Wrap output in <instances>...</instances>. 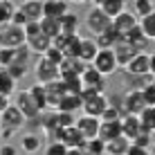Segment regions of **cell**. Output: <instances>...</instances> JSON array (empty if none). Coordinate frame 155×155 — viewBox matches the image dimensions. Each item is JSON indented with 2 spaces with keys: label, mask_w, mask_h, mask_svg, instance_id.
Returning <instances> with one entry per match:
<instances>
[{
  "label": "cell",
  "mask_w": 155,
  "mask_h": 155,
  "mask_svg": "<svg viewBox=\"0 0 155 155\" xmlns=\"http://www.w3.org/2000/svg\"><path fill=\"white\" fill-rule=\"evenodd\" d=\"M110 25H113V20L101 12V7H92L88 14H85V27H88V31H90L92 36L104 34Z\"/></svg>",
  "instance_id": "cell-1"
},
{
  "label": "cell",
  "mask_w": 155,
  "mask_h": 155,
  "mask_svg": "<svg viewBox=\"0 0 155 155\" xmlns=\"http://www.w3.org/2000/svg\"><path fill=\"white\" fill-rule=\"evenodd\" d=\"M90 65H92L99 74H104V77H110V74H115L117 70H119L113 50H99L97 56H94V61L90 63Z\"/></svg>",
  "instance_id": "cell-2"
},
{
  "label": "cell",
  "mask_w": 155,
  "mask_h": 155,
  "mask_svg": "<svg viewBox=\"0 0 155 155\" xmlns=\"http://www.w3.org/2000/svg\"><path fill=\"white\" fill-rule=\"evenodd\" d=\"M14 106L23 113L25 119H38V115H41V110H38V106H36V101L34 97L29 94V90H20V92H16V97H14Z\"/></svg>",
  "instance_id": "cell-3"
},
{
  "label": "cell",
  "mask_w": 155,
  "mask_h": 155,
  "mask_svg": "<svg viewBox=\"0 0 155 155\" xmlns=\"http://www.w3.org/2000/svg\"><path fill=\"white\" fill-rule=\"evenodd\" d=\"M34 74H36V83H43V85L61 79L58 77V65L52 63V61H47L45 56H38V61H36V65H34Z\"/></svg>",
  "instance_id": "cell-4"
},
{
  "label": "cell",
  "mask_w": 155,
  "mask_h": 155,
  "mask_svg": "<svg viewBox=\"0 0 155 155\" xmlns=\"http://www.w3.org/2000/svg\"><path fill=\"white\" fill-rule=\"evenodd\" d=\"M23 126H27V119L23 117V113H20L14 104H9L7 108L0 113V128H14V130H20Z\"/></svg>",
  "instance_id": "cell-5"
},
{
  "label": "cell",
  "mask_w": 155,
  "mask_h": 155,
  "mask_svg": "<svg viewBox=\"0 0 155 155\" xmlns=\"http://www.w3.org/2000/svg\"><path fill=\"white\" fill-rule=\"evenodd\" d=\"M124 72L126 74H137V77L151 74V56H148V52H137L124 65Z\"/></svg>",
  "instance_id": "cell-6"
},
{
  "label": "cell",
  "mask_w": 155,
  "mask_h": 155,
  "mask_svg": "<svg viewBox=\"0 0 155 155\" xmlns=\"http://www.w3.org/2000/svg\"><path fill=\"white\" fill-rule=\"evenodd\" d=\"M81 81H83V88H90V90H94V92H99V94H104L106 85H108L106 83V77L99 74L92 65H85V70L81 72Z\"/></svg>",
  "instance_id": "cell-7"
},
{
  "label": "cell",
  "mask_w": 155,
  "mask_h": 155,
  "mask_svg": "<svg viewBox=\"0 0 155 155\" xmlns=\"http://www.w3.org/2000/svg\"><path fill=\"white\" fill-rule=\"evenodd\" d=\"M25 45V27H18V25H2V47H16Z\"/></svg>",
  "instance_id": "cell-8"
},
{
  "label": "cell",
  "mask_w": 155,
  "mask_h": 155,
  "mask_svg": "<svg viewBox=\"0 0 155 155\" xmlns=\"http://www.w3.org/2000/svg\"><path fill=\"white\" fill-rule=\"evenodd\" d=\"M54 135H56V140L61 142V144H65L68 148H83V144H85V137L77 130V126H70V128H58Z\"/></svg>",
  "instance_id": "cell-9"
},
{
  "label": "cell",
  "mask_w": 155,
  "mask_h": 155,
  "mask_svg": "<svg viewBox=\"0 0 155 155\" xmlns=\"http://www.w3.org/2000/svg\"><path fill=\"white\" fill-rule=\"evenodd\" d=\"M74 126H77V130L81 133L85 140H92V137L99 135L101 119H99V117H90V115H81V117H77Z\"/></svg>",
  "instance_id": "cell-10"
},
{
  "label": "cell",
  "mask_w": 155,
  "mask_h": 155,
  "mask_svg": "<svg viewBox=\"0 0 155 155\" xmlns=\"http://www.w3.org/2000/svg\"><path fill=\"white\" fill-rule=\"evenodd\" d=\"M146 108L142 90H126L124 92V115H140Z\"/></svg>",
  "instance_id": "cell-11"
},
{
  "label": "cell",
  "mask_w": 155,
  "mask_h": 155,
  "mask_svg": "<svg viewBox=\"0 0 155 155\" xmlns=\"http://www.w3.org/2000/svg\"><path fill=\"white\" fill-rule=\"evenodd\" d=\"M43 88H45V99H47V108H50V110H54L56 104L61 101V97L68 94L63 79H56V81H52V83H45Z\"/></svg>",
  "instance_id": "cell-12"
},
{
  "label": "cell",
  "mask_w": 155,
  "mask_h": 155,
  "mask_svg": "<svg viewBox=\"0 0 155 155\" xmlns=\"http://www.w3.org/2000/svg\"><path fill=\"white\" fill-rule=\"evenodd\" d=\"M106 106H108V99H106V92L104 94H92V97L83 99V115H90V117H101V113L106 110Z\"/></svg>",
  "instance_id": "cell-13"
},
{
  "label": "cell",
  "mask_w": 155,
  "mask_h": 155,
  "mask_svg": "<svg viewBox=\"0 0 155 155\" xmlns=\"http://www.w3.org/2000/svg\"><path fill=\"white\" fill-rule=\"evenodd\" d=\"M137 23H140V18H137V16L133 14V12H128V9H126V12H121L119 16H115V18H113V27H115L117 31H119L121 36H126L133 27H137Z\"/></svg>",
  "instance_id": "cell-14"
},
{
  "label": "cell",
  "mask_w": 155,
  "mask_h": 155,
  "mask_svg": "<svg viewBox=\"0 0 155 155\" xmlns=\"http://www.w3.org/2000/svg\"><path fill=\"white\" fill-rule=\"evenodd\" d=\"M70 12V2L68 0H43V16L47 18H61Z\"/></svg>",
  "instance_id": "cell-15"
},
{
  "label": "cell",
  "mask_w": 155,
  "mask_h": 155,
  "mask_svg": "<svg viewBox=\"0 0 155 155\" xmlns=\"http://www.w3.org/2000/svg\"><path fill=\"white\" fill-rule=\"evenodd\" d=\"M38 128L43 133H45V135H54V133L58 130V113L56 110H43V113L38 115Z\"/></svg>",
  "instance_id": "cell-16"
},
{
  "label": "cell",
  "mask_w": 155,
  "mask_h": 155,
  "mask_svg": "<svg viewBox=\"0 0 155 155\" xmlns=\"http://www.w3.org/2000/svg\"><path fill=\"white\" fill-rule=\"evenodd\" d=\"M18 9L25 14V18L29 23H38L43 18V0H23L18 5Z\"/></svg>",
  "instance_id": "cell-17"
},
{
  "label": "cell",
  "mask_w": 155,
  "mask_h": 155,
  "mask_svg": "<svg viewBox=\"0 0 155 155\" xmlns=\"http://www.w3.org/2000/svg\"><path fill=\"white\" fill-rule=\"evenodd\" d=\"M121 135L128 137V140H133L135 135H140V133L144 130L142 128V121L137 115H121Z\"/></svg>",
  "instance_id": "cell-18"
},
{
  "label": "cell",
  "mask_w": 155,
  "mask_h": 155,
  "mask_svg": "<svg viewBox=\"0 0 155 155\" xmlns=\"http://www.w3.org/2000/svg\"><path fill=\"white\" fill-rule=\"evenodd\" d=\"M94 41H97V45H99V50H113V47L117 45V43H121L124 41V36L117 31L113 25H110L108 29L104 31V34H99V36H94Z\"/></svg>",
  "instance_id": "cell-19"
},
{
  "label": "cell",
  "mask_w": 155,
  "mask_h": 155,
  "mask_svg": "<svg viewBox=\"0 0 155 155\" xmlns=\"http://www.w3.org/2000/svg\"><path fill=\"white\" fill-rule=\"evenodd\" d=\"M113 52H115V58H117V65H119V68H124L126 63L137 54V50L130 45V43H126V41L117 43V45L113 47Z\"/></svg>",
  "instance_id": "cell-20"
},
{
  "label": "cell",
  "mask_w": 155,
  "mask_h": 155,
  "mask_svg": "<svg viewBox=\"0 0 155 155\" xmlns=\"http://www.w3.org/2000/svg\"><path fill=\"white\" fill-rule=\"evenodd\" d=\"M124 41H126V43H130V45L135 47L137 52H146L148 43H151V41L146 38V36H144V31L140 29V23H137V27H133V29L124 36Z\"/></svg>",
  "instance_id": "cell-21"
},
{
  "label": "cell",
  "mask_w": 155,
  "mask_h": 155,
  "mask_svg": "<svg viewBox=\"0 0 155 155\" xmlns=\"http://www.w3.org/2000/svg\"><path fill=\"white\" fill-rule=\"evenodd\" d=\"M83 106V99H81V94H63L61 97V101L56 104V108L54 110H58V113H74V110H79Z\"/></svg>",
  "instance_id": "cell-22"
},
{
  "label": "cell",
  "mask_w": 155,
  "mask_h": 155,
  "mask_svg": "<svg viewBox=\"0 0 155 155\" xmlns=\"http://www.w3.org/2000/svg\"><path fill=\"white\" fill-rule=\"evenodd\" d=\"M121 135V121L117 119V121H101V126H99V140H104V142H110V140H115V137H119Z\"/></svg>",
  "instance_id": "cell-23"
},
{
  "label": "cell",
  "mask_w": 155,
  "mask_h": 155,
  "mask_svg": "<svg viewBox=\"0 0 155 155\" xmlns=\"http://www.w3.org/2000/svg\"><path fill=\"white\" fill-rule=\"evenodd\" d=\"M99 52V45L94 38H81V47H79V58L85 63H92L94 56H97Z\"/></svg>",
  "instance_id": "cell-24"
},
{
  "label": "cell",
  "mask_w": 155,
  "mask_h": 155,
  "mask_svg": "<svg viewBox=\"0 0 155 155\" xmlns=\"http://www.w3.org/2000/svg\"><path fill=\"white\" fill-rule=\"evenodd\" d=\"M128 146H130V140L124 137V135H119V137H115V140L106 142V155H126Z\"/></svg>",
  "instance_id": "cell-25"
},
{
  "label": "cell",
  "mask_w": 155,
  "mask_h": 155,
  "mask_svg": "<svg viewBox=\"0 0 155 155\" xmlns=\"http://www.w3.org/2000/svg\"><path fill=\"white\" fill-rule=\"evenodd\" d=\"M58 25H61V34H65V36L79 34V16L72 14V12L61 16V18H58Z\"/></svg>",
  "instance_id": "cell-26"
},
{
  "label": "cell",
  "mask_w": 155,
  "mask_h": 155,
  "mask_svg": "<svg viewBox=\"0 0 155 155\" xmlns=\"http://www.w3.org/2000/svg\"><path fill=\"white\" fill-rule=\"evenodd\" d=\"M20 148L31 155V153L43 151V142H41V137L36 135V133H25V135L20 137Z\"/></svg>",
  "instance_id": "cell-27"
},
{
  "label": "cell",
  "mask_w": 155,
  "mask_h": 155,
  "mask_svg": "<svg viewBox=\"0 0 155 155\" xmlns=\"http://www.w3.org/2000/svg\"><path fill=\"white\" fill-rule=\"evenodd\" d=\"M38 27H41V31H43L50 41H54L56 36L61 34V25H58L56 18H47V16H43V18L38 20Z\"/></svg>",
  "instance_id": "cell-28"
},
{
  "label": "cell",
  "mask_w": 155,
  "mask_h": 155,
  "mask_svg": "<svg viewBox=\"0 0 155 155\" xmlns=\"http://www.w3.org/2000/svg\"><path fill=\"white\" fill-rule=\"evenodd\" d=\"M101 12L113 20L115 16H119L121 12H126V0H106V2L101 5Z\"/></svg>",
  "instance_id": "cell-29"
},
{
  "label": "cell",
  "mask_w": 155,
  "mask_h": 155,
  "mask_svg": "<svg viewBox=\"0 0 155 155\" xmlns=\"http://www.w3.org/2000/svg\"><path fill=\"white\" fill-rule=\"evenodd\" d=\"M81 38H83V36H79V34L68 36L65 47H63V56H65V58H79V47H81Z\"/></svg>",
  "instance_id": "cell-30"
},
{
  "label": "cell",
  "mask_w": 155,
  "mask_h": 155,
  "mask_svg": "<svg viewBox=\"0 0 155 155\" xmlns=\"http://www.w3.org/2000/svg\"><path fill=\"white\" fill-rule=\"evenodd\" d=\"M140 121H142V128L148 133H155V106H146L140 115Z\"/></svg>",
  "instance_id": "cell-31"
},
{
  "label": "cell",
  "mask_w": 155,
  "mask_h": 155,
  "mask_svg": "<svg viewBox=\"0 0 155 155\" xmlns=\"http://www.w3.org/2000/svg\"><path fill=\"white\" fill-rule=\"evenodd\" d=\"M16 7L18 5H14V0H0V27L12 23V16L16 12Z\"/></svg>",
  "instance_id": "cell-32"
},
{
  "label": "cell",
  "mask_w": 155,
  "mask_h": 155,
  "mask_svg": "<svg viewBox=\"0 0 155 155\" xmlns=\"http://www.w3.org/2000/svg\"><path fill=\"white\" fill-rule=\"evenodd\" d=\"M83 151H85V155H106V142H104V140H99V137L85 140Z\"/></svg>",
  "instance_id": "cell-33"
},
{
  "label": "cell",
  "mask_w": 155,
  "mask_h": 155,
  "mask_svg": "<svg viewBox=\"0 0 155 155\" xmlns=\"http://www.w3.org/2000/svg\"><path fill=\"white\" fill-rule=\"evenodd\" d=\"M140 29L144 31V36H146L148 41H155V12L140 18Z\"/></svg>",
  "instance_id": "cell-34"
},
{
  "label": "cell",
  "mask_w": 155,
  "mask_h": 155,
  "mask_svg": "<svg viewBox=\"0 0 155 155\" xmlns=\"http://www.w3.org/2000/svg\"><path fill=\"white\" fill-rule=\"evenodd\" d=\"M151 12H155V2L153 0H133V14L137 18H144Z\"/></svg>",
  "instance_id": "cell-35"
},
{
  "label": "cell",
  "mask_w": 155,
  "mask_h": 155,
  "mask_svg": "<svg viewBox=\"0 0 155 155\" xmlns=\"http://www.w3.org/2000/svg\"><path fill=\"white\" fill-rule=\"evenodd\" d=\"M29 94L34 97V101H36V106H38L41 113L47 110V99H45V88H43V83H34L29 88Z\"/></svg>",
  "instance_id": "cell-36"
},
{
  "label": "cell",
  "mask_w": 155,
  "mask_h": 155,
  "mask_svg": "<svg viewBox=\"0 0 155 155\" xmlns=\"http://www.w3.org/2000/svg\"><path fill=\"white\" fill-rule=\"evenodd\" d=\"M16 92V81L5 72V68H0V94H14Z\"/></svg>",
  "instance_id": "cell-37"
},
{
  "label": "cell",
  "mask_w": 155,
  "mask_h": 155,
  "mask_svg": "<svg viewBox=\"0 0 155 155\" xmlns=\"http://www.w3.org/2000/svg\"><path fill=\"white\" fill-rule=\"evenodd\" d=\"M63 83H65V90L70 94H81L83 92V81H81V77H65L63 79Z\"/></svg>",
  "instance_id": "cell-38"
},
{
  "label": "cell",
  "mask_w": 155,
  "mask_h": 155,
  "mask_svg": "<svg viewBox=\"0 0 155 155\" xmlns=\"http://www.w3.org/2000/svg\"><path fill=\"white\" fill-rule=\"evenodd\" d=\"M5 72H7L14 81H18V79H23L25 74H27V65H20V63H9V65H5Z\"/></svg>",
  "instance_id": "cell-39"
},
{
  "label": "cell",
  "mask_w": 155,
  "mask_h": 155,
  "mask_svg": "<svg viewBox=\"0 0 155 155\" xmlns=\"http://www.w3.org/2000/svg\"><path fill=\"white\" fill-rule=\"evenodd\" d=\"M29 58H31V50H29L27 45L16 47V52H14V63H20V65H29Z\"/></svg>",
  "instance_id": "cell-40"
},
{
  "label": "cell",
  "mask_w": 155,
  "mask_h": 155,
  "mask_svg": "<svg viewBox=\"0 0 155 155\" xmlns=\"http://www.w3.org/2000/svg\"><path fill=\"white\" fill-rule=\"evenodd\" d=\"M130 144H135V146H140V148H151V144H153V135L148 130H142L140 135H135L130 140Z\"/></svg>",
  "instance_id": "cell-41"
},
{
  "label": "cell",
  "mask_w": 155,
  "mask_h": 155,
  "mask_svg": "<svg viewBox=\"0 0 155 155\" xmlns=\"http://www.w3.org/2000/svg\"><path fill=\"white\" fill-rule=\"evenodd\" d=\"M99 119L101 121H117V119H121V113L117 108H113V106H106V110L101 113Z\"/></svg>",
  "instance_id": "cell-42"
},
{
  "label": "cell",
  "mask_w": 155,
  "mask_h": 155,
  "mask_svg": "<svg viewBox=\"0 0 155 155\" xmlns=\"http://www.w3.org/2000/svg\"><path fill=\"white\" fill-rule=\"evenodd\" d=\"M43 56H45L47 61L56 63V65H58V63L63 61V58H65V56H63V52L58 50V47H54V45H50V50H47V52H45V54H43Z\"/></svg>",
  "instance_id": "cell-43"
},
{
  "label": "cell",
  "mask_w": 155,
  "mask_h": 155,
  "mask_svg": "<svg viewBox=\"0 0 155 155\" xmlns=\"http://www.w3.org/2000/svg\"><path fill=\"white\" fill-rule=\"evenodd\" d=\"M106 99H108V106H113V108H117L121 115H124V94H119V92H115V94H106Z\"/></svg>",
  "instance_id": "cell-44"
},
{
  "label": "cell",
  "mask_w": 155,
  "mask_h": 155,
  "mask_svg": "<svg viewBox=\"0 0 155 155\" xmlns=\"http://www.w3.org/2000/svg\"><path fill=\"white\" fill-rule=\"evenodd\" d=\"M65 153H68V146L61 144L58 140H54L50 146H47V151H45V155H65Z\"/></svg>",
  "instance_id": "cell-45"
},
{
  "label": "cell",
  "mask_w": 155,
  "mask_h": 155,
  "mask_svg": "<svg viewBox=\"0 0 155 155\" xmlns=\"http://www.w3.org/2000/svg\"><path fill=\"white\" fill-rule=\"evenodd\" d=\"M14 52L16 50H12V47H0V68L14 63Z\"/></svg>",
  "instance_id": "cell-46"
},
{
  "label": "cell",
  "mask_w": 155,
  "mask_h": 155,
  "mask_svg": "<svg viewBox=\"0 0 155 155\" xmlns=\"http://www.w3.org/2000/svg\"><path fill=\"white\" fill-rule=\"evenodd\" d=\"M142 97H144V104L146 106H155V85L148 83L146 88L142 90Z\"/></svg>",
  "instance_id": "cell-47"
},
{
  "label": "cell",
  "mask_w": 155,
  "mask_h": 155,
  "mask_svg": "<svg viewBox=\"0 0 155 155\" xmlns=\"http://www.w3.org/2000/svg\"><path fill=\"white\" fill-rule=\"evenodd\" d=\"M74 121H77L74 119V113H58V126L61 128H70V126H74Z\"/></svg>",
  "instance_id": "cell-48"
},
{
  "label": "cell",
  "mask_w": 155,
  "mask_h": 155,
  "mask_svg": "<svg viewBox=\"0 0 155 155\" xmlns=\"http://www.w3.org/2000/svg\"><path fill=\"white\" fill-rule=\"evenodd\" d=\"M27 23H29V20L25 18V14L20 12L18 7H16V12H14V16H12V25H18V27H25Z\"/></svg>",
  "instance_id": "cell-49"
},
{
  "label": "cell",
  "mask_w": 155,
  "mask_h": 155,
  "mask_svg": "<svg viewBox=\"0 0 155 155\" xmlns=\"http://www.w3.org/2000/svg\"><path fill=\"white\" fill-rule=\"evenodd\" d=\"M0 155H18V151L9 142H0Z\"/></svg>",
  "instance_id": "cell-50"
},
{
  "label": "cell",
  "mask_w": 155,
  "mask_h": 155,
  "mask_svg": "<svg viewBox=\"0 0 155 155\" xmlns=\"http://www.w3.org/2000/svg\"><path fill=\"white\" fill-rule=\"evenodd\" d=\"M126 155H151V151H148V148H140V146H135V144H130Z\"/></svg>",
  "instance_id": "cell-51"
},
{
  "label": "cell",
  "mask_w": 155,
  "mask_h": 155,
  "mask_svg": "<svg viewBox=\"0 0 155 155\" xmlns=\"http://www.w3.org/2000/svg\"><path fill=\"white\" fill-rule=\"evenodd\" d=\"M9 104H12V101H9V97H7V94H0V113H2V110L7 108Z\"/></svg>",
  "instance_id": "cell-52"
},
{
  "label": "cell",
  "mask_w": 155,
  "mask_h": 155,
  "mask_svg": "<svg viewBox=\"0 0 155 155\" xmlns=\"http://www.w3.org/2000/svg\"><path fill=\"white\" fill-rule=\"evenodd\" d=\"M65 155H85V151H83V148H68Z\"/></svg>",
  "instance_id": "cell-53"
},
{
  "label": "cell",
  "mask_w": 155,
  "mask_h": 155,
  "mask_svg": "<svg viewBox=\"0 0 155 155\" xmlns=\"http://www.w3.org/2000/svg\"><path fill=\"white\" fill-rule=\"evenodd\" d=\"M88 2H92V7H101V5H104L106 0H88Z\"/></svg>",
  "instance_id": "cell-54"
},
{
  "label": "cell",
  "mask_w": 155,
  "mask_h": 155,
  "mask_svg": "<svg viewBox=\"0 0 155 155\" xmlns=\"http://www.w3.org/2000/svg\"><path fill=\"white\" fill-rule=\"evenodd\" d=\"M70 5H83V2H88V0H68Z\"/></svg>",
  "instance_id": "cell-55"
},
{
  "label": "cell",
  "mask_w": 155,
  "mask_h": 155,
  "mask_svg": "<svg viewBox=\"0 0 155 155\" xmlns=\"http://www.w3.org/2000/svg\"><path fill=\"white\" fill-rule=\"evenodd\" d=\"M148 151H151V155H155V142L151 144V148H148Z\"/></svg>",
  "instance_id": "cell-56"
},
{
  "label": "cell",
  "mask_w": 155,
  "mask_h": 155,
  "mask_svg": "<svg viewBox=\"0 0 155 155\" xmlns=\"http://www.w3.org/2000/svg\"><path fill=\"white\" fill-rule=\"evenodd\" d=\"M0 47H2V27H0Z\"/></svg>",
  "instance_id": "cell-57"
},
{
  "label": "cell",
  "mask_w": 155,
  "mask_h": 155,
  "mask_svg": "<svg viewBox=\"0 0 155 155\" xmlns=\"http://www.w3.org/2000/svg\"><path fill=\"white\" fill-rule=\"evenodd\" d=\"M153 85H155V74H153Z\"/></svg>",
  "instance_id": "cell-58"
},
{
  "label": "cell",
  "mask_w": 155,
  "mask_h": 155,
  "mask_svg": "<svg viewBox=\"0 0 155 155\" xmlns=\"http://www.w3.org/2000/svg\"><path fill=\"white\" fill-rule=\"evenodd\" d=\"M153 2H155V0H153Z\"/></svg>",
  "instance_id": "cell-59"
}]
</instances>
